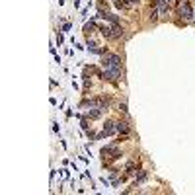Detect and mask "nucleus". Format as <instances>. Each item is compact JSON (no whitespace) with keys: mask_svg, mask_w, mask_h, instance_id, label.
I'll return each mask as SVG.
<instances>
[{"mask_svg":"<svg viewBox=\"0 0 195 195\" xmlns=\"http://www.w3.org/2000/svg\"><path fill=\"white\" fill-rule=\"evenodd\" d=\"M102 66H103V72L100 76L102 80L117 82V78H121V57L119 55L107 51L106 55H102Z\"/></svg>","mask_w":195,"mask_h":195,"instance_id":"nucleus-1","label":"nucleus"},{"mask_svg":"<svg viewBox=\"0 0 195 195\" xmlns=\"http://www.w3.org/2000/svg\"><path fill=\"white\" fill-rule=\"evenodd\" d=\"M63 31H70V23H65V25H63Z\"/></svg>","mask_w":195,"mask_h":195,"instance_id":"nucleus-12","label":"nucleus"},{"mask_svg":"<svg viewBox=\"0 0 195 195\" xmlns=\"http://www.w3.org/2000/svg\"><path fill=\"white\" fill-rule=\"evenodd\" d=\"M102 156H103V160H106V158H111V160H115V158L121 156V152H119V148H117V146L109 144V146H103V148H102Z\"/></svg>","mask_w":195,"mask_h":195,"instance_id":"nucleus-3","label":"nucleus"},{"mask_svg":"<svg viewBox=\"0 0 195 195\" xmlns=\"http://www.w3.org/2000/svg\"><path fill=\"white\" fill-rule=\"evenodd\" d=\"M94 29H96V23H94V22H90V23H86V25H84V33H86V35H90Z\"/></svg>","mask_w":195,"mask_h":195,"instance_id":"nucleus-7","label":"nucleus"},{"mask_svg":"<svg viewBox=\"0 0 195 195\" xmlns=\"http://www.w3.org/2000/svg\"><path fill=\"white\" fill-rule=\"evenodd\" d=\"M117 133H123V135H127V133H129V125H127V123H117Z\"/></svg>","mask_w":195,"mask_h":195,"instance_id":"nucleus-6","label":"nucleus"},{"mask_svg":"<svg viewBox=\"0 0 195 195\" xmlns=\"http://www.w3.org/2000/svg\"><path fill=\"white\" fill-rule=\"evenodd\" d=\"M125 2V8H135V6H139V0H123Z\"/></svg>","mask_w":195,"mask_h":195,"instance_id":"nucleus-8","label":"nucleus"},{"mask_svg":"<svg viewBox=\"0 0 195 195\" xmlns=\"http://www.w3.org/2000/svg\"><path fill=\"white\" fill-rule=\"evenodd\" d=\"M119 109H121L123 113H127V106H125V103H121V106H119Z\"/></svg>","mask_w":195,"mask_h":195,"instance_id":"nucleus-11","label":"nucleus"},{"mask_svg":"<svg viewBox=\"0 0 195 195\" xmlns=\"http://www.w3.org/2000/svg\"><path fill=\"white\" fill-rule=\"evenodd\" d=\"M82 129L88 131V119H82Z\"/></svg>","mask_w":195,"mask_h":195,"instance_id":"nucleus-10","label":"nucleus"},{"mask_svg":"<svg viewBox=\"0 0 195 195\" xmlns=\"http://www.w3.org/2000/svg\"><path fill=\"white\" fill-rule=\"evenodd\" d=\"M178 16H181V18L186 20V22H189L191 16H193V8H191L189 2H186V0L178 2Z\"/></svg>","mask_w":195,"mask_h":195,"instance_id":"nucleus-2","label":"nucleus"},{"mask_svg":"<svg viewBox=\"0 0 195 195\" xmlns=\"http://www.w3.org/2000/svg\"><path fill=\"white\" fill-rule=\"evenodd\" d=\"M115 131H117V123H115V121H106V125H103L102 135H100V137H109V135H113Z\"/></svg>","mask_w":195,"mask_h":195,"instance_id":"nucleus-4","label":"nucleus"},{"mask_svg":"<svg viewBox=\"0 0 195 195\" xmlns=\"http://www.w3.org/2000/svg\"><path fill=\"white\" fill-rule=\"evenodd\" d=\"M144 180H146V172H139V176H137V180H135V186L140 183V181H144Z\"/></svg>","mask_w":195,"mask_h":195,"instance_id":"nucleus-9","label":"nucleus"},{"mask_svg":"<svg viewBox=\"0 0 195 195\" xmlns=\"http://www.w3.org/2000/svg\"><path fill=\"white\" fill-rule=\"evenodd\" d=\"M193 23H195V18H193Z\"/></svg>","mask_w":195,"mask_h":195,"instance_id":"nucleus-13","label":"nucleus"},{"mask_svg":"<svg viewBox=\"0 0 195 195\" xmlns=\"http://www.w3.org/2000/svg\"><path fill=\"white\" fill-rule=\"evenodd\" d=\"M109 28H111V39H119L121 35H123V31H125V29L121 28L119 23H111Z\"/></svg>","mask_w":195,"mask_h":195,"instance_id":"nucleus-5","label":"nucleus"}]
</instances>
